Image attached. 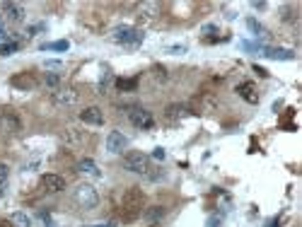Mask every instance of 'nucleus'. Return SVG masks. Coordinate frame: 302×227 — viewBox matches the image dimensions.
I'll use <instances>...</instances> for the list:
<instances>
[{
  "label": "nucleus",
  "instance_id": "dca6fc26",
  "mask_svg": "<svg viewBox=\"0 0 302 227\" xmlns=\"http://www.w3.org/2000/svg\"><path fill=\"white\" fill-rule=\"evenodd\" d=\"M10 225L12 227H32V218H29L27 213H12Z\"/></svg>",
  "mask_w": 302,
  "mask_h": 227
},
{
  "label": "nucleus",
  "instance_id": "cd10ccee",
  "mask_svg": "<svg viewBox=\"0 0 302 227\" xmlns=\"http://www.w3.org/2000/svg\"><path fill=\"white\" fill-rule=\"evenodd\" d=\"M201 32H203V34H213V32H215V27H213V25H206L203 29H201Z\"/></svg>",
  "mask_w": 302,
  "mask_h": 227
},
{
  "label": "nucleus",
  "instance_id": "20e7f679",
  "mask_svg": "<svg viewBox=\"0 0 302 227\" xmlns=\"http://www.w3.org/2000/svg\"><path fill=\"white\" fill-rule=\"evenodd\" d=\"M123 169H128L133 174H143V177H150V157L143 155V152H128L123 157Z\"/></svg>",
  "mask_w": 302,
  "mask_h": 227
},
{
  "label": "nucleus",
  "instance_id": "7ed1b4c3",
  "mask_svg": "<svg viewBox=\"0 0 302 227\" xmlns=\"http://www.w3.org/2000/svg\"><path fill=\"white\" fill-rule=\"evenodd\" d=\"M121 211H123V220H136L138 215H143V194L138 189H128L121 203Z\"/></svg>",
  "mask_w": 302,
  "mask_h": 227
},
{
  "label": "nucleus",
  "instance_id": "39448f33",
  "mask_svg": "<svg viewBox=\"0 0 302 227\" xmlns=\"http://www.w3.org/2000/svg\"><path fill=\"white\" fill-rule=\"evenodd\" d=\"M128 121L136 128H140V131H150V128L155 126L153 114H150L147 109H143V107H131L128 109Z\"/></svg>",
  "mask_w": 302,
  "mask_h": 227
},
{
  "label": "nucleus",
  "instance_id": "9b49d317",
  "mask_svg": "<svg viewBox=\"0 0 302 227\" xmlns=\"http://www.w3.org/2000/svg\"><path fill=\"white\" fill-rule=\"evenodd\" d=\"M186 116H189V109L181 107V104H172V107H167V111H164V118L169 123H177V121H181V118H186Z\"/></svg>",
  "mask_w": 302,
  "mask_h": 227
},
{
  "label": "nucleus",
  "instance_id": "f3484780",
  "mask_svg": "<svg viewBox=\"0 0 302 227\" xmlns=\"http://www.w3.org/2000/svg\"><path fill=\"white\" fill-rule=\"evenodd\" d=\"M68 42H53V44H44V51H68Z\"/></svg>",
  "mask_w": 302,
  "mask_h": 227
},
{
  "label": "nucleus",
  "instance_id": "c85d7f7f",
  "mask_svg": "<svg viewBox=\"0 0 302 227\" xmlns=\"http://www.w3.org/2000/svg\"><path fill=\"white\" fill-rule=\"evenodd\" d=\"M87 227H116L114 222H99V225H87Z\"/></svg>",
  "mask_w": 302,
  "mask_h": 227
},
{
  "label": "nucleus",
  "instance_id": "5701e85b",
  "mask_svg": "<svg viewBox=\"0 0 302 227\" xmlns=\"http://www.w3.org/2000/svg\"><path fill=\"white\" fill-rule=\"evenodd\" d=\"M220 225H223V218H220V215H210L206 222V227H220Z\"/></svg>",
  "mask_w": 302,
  "mask_h": 227
},
{
  "label": "nucleus",
  "instance_id": "f8f14e48",
  "mask_svg": "<svg viewBox=\"0 0 302 227\" xmlns=\"http://www.w3.org/2000/svg\"><path fill=\"white\" fill-rule=\"evenodd\" d=\"M261 53H264L266 58H273V60H293L295 58V53L288 49H268V46H264Z\"/></svg>",
  "mask_w": 302,
  "mask_h": 227
},
{
  "label": "nucleus",
  "instance_id": "bb28decb",
  "mask_svg": "<svg viewBox=\"0 0 302 227\" xmlns=\"http://www.w3.org/2000/svg\"><path fill=\"white\" fill-rule=\"evenodd\" d=\"M254 70H256V75H261V77H268V70H266V68H261V66H254Z\"/></svg>",
  "mask_w": 302,
  "mask_h": 227
},
{
  "label": "nucleus",
  "instance_id": "2eb2a0df",
  "mask_svg": "<svg viewBox=\"0 0 302 227\" xmlns=\"http://www.w3.org/2000/svg\"><path fill=\"white\" fill-rule=\"evenodd\" d=\"M78 172H82V174H90V177H99L102 172H99V167H97L95 160H90V157H85V160L78 162Z\"/></svg>",
  "mask_w": 302,
  "mask_h": 227
},
{
  "label": "nucleus",
  "instance_id": "4be33fe9",
  "mask_svg": "<svg viewBox=\"0 0 302 227\" xmlns=\"http://www.w3.org/2000/svg\"><path fill=\"white\" fill-rule=\"evenodd\" d=\"M8 177H10V169L8 164H0V186L8 184Z\"/></svg>",
  "mask_w": 302,
  "mask_h": 227
},
{
  "label": "nucleus",
  "instance_id": "a211bd4d",
  "mask_svg": "<svg viewBox=\"0 0 302 227\" xmlns=\"http://www.w3.org/2000/svg\"><path fill=\"white\" fill-rule=\"evenodd\" d=\"M247 27H249V29L256 34V36H264V34H266V29H264V27H261L259 22L254 19V17H249V19H247Z\"/></svg>",
  "mask_w": 302,
  "mask_h": 227
},
{
  "label": "nucleus",
  "instance_id": "9d476101",
  "mask_svg": "<svg viewBox=\"0 0 302 227\" xmlns=\"http://www.w3.org/2000/svg\"><path fill=\"white\" fill-rule=\"evenodd\" d=\"M41 186L46 191H51V194H58L66 189V179L58 177V174H44L41 177Z\"/></svg>",
  "mask_w": 302,
  "mask_h": 227
},
{
  "label": "nucleus",
  "instance_id": "7c9ffc66",
  "mask_svg": "<svg viewBox=\"0 0 302 227\" xmlns=\"http://www.w3.org/2000/svg\"><path fill=\"white\" fill-rule=\"evenodd\" d=\"M0 227H10V225H8V222H3V225H0Z\"/></svg>",
  "mask_w": 302,
  "mask_h": 227
},
{
  "label": "nucleus",
  "instance_id": "b1692460",
  "mask_svg": "<svg viewBox=\"0 0 302 227\" xmlns=\"http://www.w3.org/2000/svg\"><path fill=\"white\" fill-rule=\"evenodd\" d=\"M46 85L56 90V87H58V75H56V73H49V75H46Z\"/></svg>",
  "mask_w": 302,
  "mask_h": 227
},
{
  "label": "nucleus",
  "instance_id": "393cba45",
  "mask_svg": "<svg viewBox=\"0 0 302 227\" xmlns=\"http://www.w3.org/2000/svg\"><path fill=\"white\" fill-rule=\"evenodd\" d=\"M167 53H174V56H179V53H186V46H167Z\"/></svg>",
  "mask_w": 302,
  "mask_h": 227
},
{
  "label": "nucleus",
  "instance_id": "4468645a",
  "mask_svg": "<svg viewBox=\"0 0 302 227\" xmlns=\"http://www.w3.org/2000/svg\"><path fill=\"white\" fill-rule=\"evenodd\" d=\"M3 10H5L8 19H12V22H22V19H25V8L17 5V3H5Z\"/></svg>",
  "mask_w": 302,
  "mask_h": 227
},
{
  "label": "nucleus",
  "instance_id": "ddd939ff",
  "mask_svg": "<svg viewBox=\"0 0 302 227\" xmlns=\"http://www.w3.org/2000/svg\"><path fill=\"white\" fill-rule=\"evenodd\" d=\"M162 218H164L162 205H153V208H145V211H143V220H145L147 225H157Z\"/></svg>",
  "mask_w": 302,
  "mask_h": 227
},
{
  "label": "nucleus",
  "instance_id": "f257e3e1",
  "mask_svg": "<svg viewBox=\"0 0 302 227\" xmlns=\"http://www.w3.org/2000/svg\"><path fill=\"white\" fill-rule=\"evenodd\" d=\"M73 201L78 203L82 211H95L99 205V194H97V189L92 184H80L73 191Z\"/></svg>",
  "mask_w": 302,
  "mask_h": 227
},
{
  "label": "nucleus",
  "instance_id": "423d86ee",
  "mask_svg": "<svg viewBox=\"0 0 302 227\" xmlns=\"http://www.w3.org/2000/svg\"><path fill=\"white\" fill-rule=\"evenodd\" d=\"M128 148V138L123 133H119V131H112V133L106 135V150L112 152V155H119V152H123Z\"/></svg>",
  "mask_w": 302,
  "mask_h": 227
},
{
  "label": "nucleus",
  "instance_id": "aec40b11",
  "mask_svg": "<svg viewBox=\"0 0 302 227\" xmlns=\"http://www.w3.org/2000/svg\"><path fill=\"white\" fill-rule=\"evenodd\" d=\"M116 87H119V90H136V87H138V80H116Z\"/></svg>",
  "mask_w": 302,
  "mask_h": 227
},
{
  "label": "nucleus",
  "instance_id": "412c9836",
  "mask_svg": "<svg viewBox=\"0 0 302 227\" xmlns=\"http://www.w3.org/2000/svg\"><path fill=\"white\" fill-rule=\"evenodd\" d=\"M12 85H17V87H32V85H34V80H32V77H15V80H12Z\"/></svg>",
  "mask_w": 302,
  "mask_h": 227
},
{
  "label": "nucleus",
  "instance_id": "6e6552de",
  "mask_svg": "<svg viewBox=\"0 0 302 227\" xmlns=\"http://www.w3.org/2000/svg\"><path fill=\"white\" fill-rule=\"evenodd\" d=\"M234 92L240 94L242 99L247 101V104H259V90H256V85L254 82H242V85H237V90Z\"/></svg>",
  "mask_w": 302,
  "mask_h": 227
},
{
  "label": "nucleus",
  "instance_id": "1a4fd4ad",
  "mask_svg": "<svg viewBox=\"0 0 302 227\" xmlns=\"http://www.w3.org/2000/svg\"><path fill=\"white\" fill-rule=\"evenodd\" d=\"M80 121L87 123V126H102L104 123V114L99 107H87V109L80 111Z\"/></svg>",
  "mask_w": 302,
  "mask_h": 227
},
{
  "label": "nucleus",
  "instance_id": "c756f323",
  "mask_svg": "<svg viewBox=\"0 0 302 227\" xmlns=\"http://www.w3.org/2000/svg\"><path fill=\"white\" fill-rule=\"evenodd\" d=\"M58 66H60L58 60H46V68H58Z\"/></svg>",
  "mask_w": 302,
  "mask_h": 227
},
{
  "label": "nucleus",
  "instance_id": "0eeeda50",
  "mask_svg": "<svg viewBox=\"0 0 302 227\" xmlns=\"http://www.w3.org/2000/svg\"><path fill=\"white\" fill-rule=\"evenodd\" d=\"M80 94L73 90V87H63V90H56L53 92V101L58 104V107H73V104H78Z\"/></svg>",
  "mask_w": 302,
  "mask_h": 227
},
{
  "label": "nucleus",
  "instance_id": "f03ea898",
  "mask_svg": "<svg viewBox=\"0 0 302 227\" xmlns=\"http://www.w3.org/2000/svg\"><path fill=\"white\" fill-rule=\"evenodd\" d=\"M143 36L145 34L140 32V29H136V27H116L112 32V39L116 44H121V46H126V49H136V46H140V42H143Z\"/></svg>",
  "mask_w": 302,
  "mask_h": 227
},
{
  "label": "nucleus",
  "instance_id": "a878e982",
  "mask_svg": "<svg viewBox=\"0 0 302 227\" xmlns=\"http://www.w3.org/2000/svg\"><path fill=\"white\" fill-rule=\"evenodd\" d=\"M153 157H155V160H164V157H167V152H164L162 148H155V150H153Z\"/></svg>",
  "mask_w": 302,
  "mask_h": 227
},
{
  "label": "nucleus",
  "instance_id": "6ab92c4d",
  "mask_svg": "<svg viewBox=\"0 0 302 227\" xmlns=\"http://www.w3.org/2000/svg\"><path fill=\"white\" fill-rule=\"evenodd\" d=\"M17 49H19V44H17V42L3 44V46H0V56H10V53H15Z\"/></svg>",
  "mask_w": 302,
  "mask_h": 227
}]
</instances>
